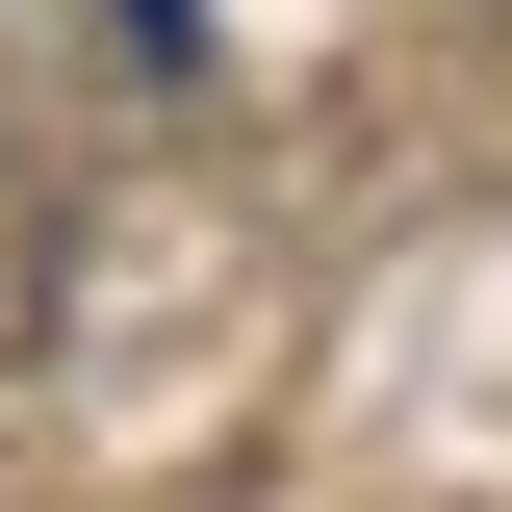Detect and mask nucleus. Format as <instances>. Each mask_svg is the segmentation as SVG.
Masks as SVG:
<instances>
[{
	"label": "nucleus",
	"instance_id": "obj_1",
	"mask_svg": "<svg viewBox=\"0 0 512 512\" xmlns=\"http://www.w3.org/2000/svg\"><path fill=\"white\" fill-rule=\"evenodd\" d=\"M128 52H154V77H205V0H128Z\"/></svg>",
	"mask_w": 512,
	"mask_h": 512
}]
</instances>
